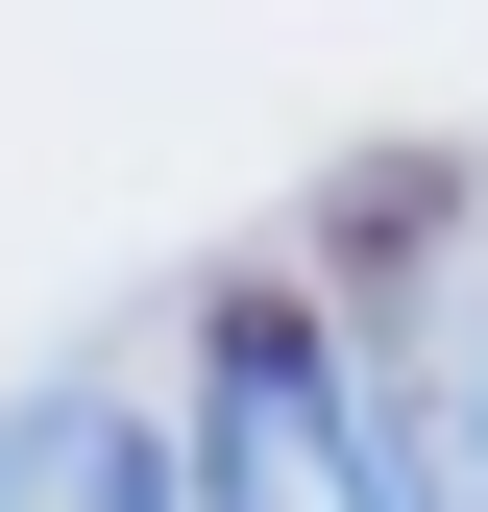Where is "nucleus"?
<instances>
[{"instance_id": "2", "label": "nucleus", "mask_w": 488, "mask_h": 512, "mask_svg": "<svg viewBox=\"0 0 488 512\" xmlns=\"http://www.w3.org/2000/svg\"><path fill=\"white\" fill-rule=\"evenodd\" d=\"M0 512H171V464H147L122 391H49L25 439H0Z\"/></svg>"}, {"instance_id": "1", "label": "nucleus", "mask_w": 488, "mask_h": 512, "mask_svg": "<svg viewBox=\"0 0 488 512\" xmlns=\"http://www.w3.org/2000/svg\"><path fill=\"white\" fill-rule=\"evenodd\" d=\"M171 512H391V439L342 415V342H318V317L244 293L196 342V488H171Z\"/></svg>"}]
</instances>
